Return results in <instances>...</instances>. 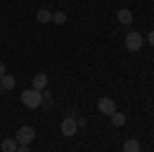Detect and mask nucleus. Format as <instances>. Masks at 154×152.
Segmentation results:
<instances>
[{
    "instance_id": "nucleus-9",
    "label": "nucleus",
    "mask_w": 154,
    "mask_h": 152,
    "mask_svg": "<svg viewBox=\"0 0 154 152\" xmlns=\"http://www.w3.org/2000/svg\"><path fill=\"white\" fill-rule=\"evenodd\" d=\"M51 19H54V12L49 11V8H39V11H37V21H39V23H49V21H51Z\"/></svg>"
},
{
    "instance_id": "nucleus-12",
    "label": "nucleus",
    "mask_w": 154,
    "mask_h": 152,
    "mask_svg": "<svg viewBox=\"0 0 154 152\" xmlns=\"http://www.w3.org/2000/svg\"><path fill=\"white\" fill-rule=\"evenodd\" d=\"M111 123H113L115 128H121V126H125V115H123V113H117V111H115V113L111 115Z\"/></svg>"
},
{
    "instance_id": "nucleus-11",
    "label": "nucleus",
    "mask_w": 154,
    "mask_h": 152,
    "mask_svg": "<svg viewBox=\"0 0 154 152\" xmlns=\"http://www.w3.org/2000/svg\"><path fill=\"white\" fill-rule=\"evenodd\" d=\"M0 86H2V91H11L12 86H14V78L8 76V74H4V76L0 78Z\"/></svg>"
},
{
    "instance_id": "nucleus-7",
    "label": "nucleus",
    "mask_w": 154,
    "mask_h": 152,
    "mask_svg": "<svg viewBox=\"0 0 154 152\" xmlns=\"http://www.w3.org/2000/svg\"><path fill=\"white\" fill-rule=\"evenodd\" d=\"M17 144H19V142L14 140V138H6V140L0 142V150L2 152H17V148H19Z\"/></svg>"
},
{
    "instance_id": "nucleus-6",
    "label": "nucleus",
    "mask_w": 154,
    "mask_h": 152,
    "mask_svg": "<svg viewBox=\"0 0 154 152\" xmlns=\"http://www.w3.org/2000/svg\"><path fill=\"white\" fill-rule=\"evenodd\" d=\"M117 21L121 25H131V21H134L131 11H130V8H119V11H117Z\"/></svg>"
},
{
    "instance_id": "nucleus-14",
    "label": "nucleus",
    "mask_w": 154,
    "mask_h": 152,
    "mask_svg": "<svg viewBox=\"0 0 154 152\" xmlns=\"http://www.w3.org/2000/svg\"><path fill=\"white\" fill-rule=\"evenodd\" d=\"M76 126H78V128H84V126H86V119H84V117H78V119H76Z\"/></svg>"
},
{
    "instance_id": "nucleus-1",
    "label": "nucleus",
    "mask_w": 154,
    "mask_h": 152,
    "mask_svg": "<svg viewBox=\"0 0 154 152\" xmlns=\"http://www.w3.org/2000/svg\"><path fill=\"white\" fill-rule=\"evenodd\" d=\"M21 101L27 109H37V107L43 103V95L41 91H35V88H27L21 93Z\"/></svg>"
},
{
    "instance_id": "nucleus-13",
    "label": "nucleus",
    "mask_w": 154,
    "mask_h": 152,
    "mask_svg": "<svg viewBox=\"0 0 154 152\" xmlns=\"http://www.w3.org/2000/svg\"><path fill=\"white\" fill-rule=\"evenodd\" d=\"M51 21L58 23V25H64V23H66V12H62V11L54 12V19H51Z\"/></svg>"
},
{
    "instance_id": "nucleus-15",
    "label": "nucleus",
    "mask_w": 154,
    "mask_h": 152,
    "mask_svg": "<svg viewBox=\"0 0 154 152\" xmlns=\"http://www.w3.org/2000/svg\"><path fill=\"white\" fill-rule=\"evenodd\" d=\"M17 152H29V146H27V144H21V146L17 148Z\"/></svg>"
},
{
    "instance_id": "nucleus-3",
    "label": "nucleus",
    "mask_w": 154,
    "mask_h": 152,
    "mask_svg": "<svg viewBox=\"0 0 154 152\" xmlns=\"http://www.w3.org/2000/svg\"><path fill=\"white\" fill-rule=\"evenodd\" d=\"M142 43H144V37L140 35V33H136V31L128 33V37H125V47H128L130 51H138V49L142 47Z\"/></svg>"
},
{
    "instance_id": "nucleus-4",
    "label": "nucleus",
    "mask_w": 154,
    "mask_h": 152,
    "mask_svg": "<svg viewBox=\"0 0 154 152\" xmlns=\"http://www.w3.org/2000/svg\"><path fill=\"white\" fill-rule=\"evenodd\" d=\"M97 107H99V111H101V113H105V115H113V113L117 111L115 101H113V99H109V97H101V99H99V103H97Z\"/></svg>"
},
{
    "instance_id": "nucleus-18",
    "label": "nucleus",
    "mask_w": 154,
    "mask_h": 152,
    "mask_svg": "<svg viewBox=\"0 0 154 152\" xmlns=\"http://www.w3.org/2000/svg\"><path fill=\"white\" fill-rule=\"evenodd\" d=\"M0 93H2V86H0Z\"/></svg>"
},
{
    "instance_id": "nucleus-17",
    "label": "nucleus",
    "mask_w": 154,
    "mask_h": 152,
    "mask_svg": "<svg viewBox=\"0 0 154 152\" xmlns=\"http://www.w3.org/2000/svg\"><path fill=\"white\" fill-rule=\"evenodd\" d=\"M4 74H6V68H4V64H2V62H0V78H2V76H4Z\"/></svg>"
},
{
    "instance_id": "nucleus-8",
    "label": "nucleus",
    "mask_w": 154,
    "mask_h": 152,
    "mask_svg": "<svg viewBox=\"0 0 154 152\" xmlns=\"http://www.w3.org/2000/svg\"><path fill=\"white\" fill-rule=\"evenodd\" d=\"M45 86H48V74L39 72L35 78H33V88H35V91H43Z\"/></svg>"
},
{
    "instance_id": "nucleus-10",
    "label": "nucleus",
    "mask_w": 154,
    "mask_h": 152,
    "mask_svg": "<svg viewBox=\"0 0 154 152\" xmlns=\"http://www.w3.org/2000/svg\"><path fill=\"white\" fill-rule=\"evenodd\" d=\"M123 152H140V142L136 138H130V140L123 142Z\"/></svg>"
},
{
    "instance_id": "nucleus-5",
    "label": "nucleus",
    "mask_w": 154,
    "mask_h": 152,
    "mask_svg": "<svg viewBox=\"0 0 154 152\" xmlns=\"http://www.w3.org/2000/svg\"><path fill=\"white\" fill-rule=\"evenodd\" d=\"M76 129H78V126H76V119L74 117H66L64 121H62V134L64 136H74L76 134Z\"/></svg>"
},
{
    "instance_id": "nucleus-2",
    "label": "nucleus",
    "mask_w": 154,
    "mask_h": 152,
    "mask_svg": "<svg viewBox=\"0 0 154 152\" xmlns=\"http://www.w3.org/2000/svg\"><path fill=\"white\" fill-rule=\"evenodd\" d=\"M14 140L19 142V144H31V142L35 140V129L31 128V126H23V128L17 129V138Z\"/></svg>"
},
{
    "instance_id": "nucleus-16",
    "label": "nucleus",
    "mask_w": 154,
    "mask_h": 152,
    "mask_svg": "<svg viewBox=\"0 0 154 152\" xmlns=\"http://www.w3.org/2000/svg\"><path fill=\"white\" fill-rule=\"evenodd\" d=\"M148 43L154 47V31H150V33H148Z\"/></svg>"
}]
</instances>
